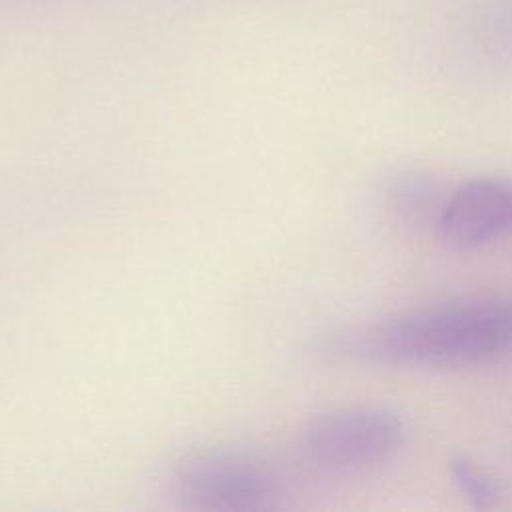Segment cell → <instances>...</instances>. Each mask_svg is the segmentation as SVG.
Segmentation results:
<instances>
[{"label": "cell", "mask_w": 512, "mask_h": 512, "mask_svg": "<svg viewBox=\"0 0 512 512\" xmlns=\"http://www.w3.org/2000/svg\"><path fill=\"white\" fill-rule=\"evenodd\" d=\"M330 354L412 366H458L512 354V300L472 298L414 308L338 334Z\"/></svg>", "instance_id": "1"}, {"label": "cell", "mask_w": 512, "mask_h": 512, "mask_svg": "<svg viewBox=\"0 0 512 512\" xmlns=\"http://www.w3.org/2000/svg\"><path fill=\"white\" fill-rule=\"evenodd\" d=\"M174 500L196 512H262L286 490L278 462L252 446H204L180 454L168 468Z\"/></svg>", "instance_id": "2"}, {"label": "cell", "mask_w": 512, "mask_h": 512, "mask_svg": "<svg viewBox=\"0 0 512 512\" xmlns=\"http://www.w3.org/2000/svg\"><path fill=\"white\" fill-rule=\"evenodd\" d=\"M402 424L372 406L338 408L312 418L296 442L298 458L318 474L364 472L388 460L400 446Z\"/></svg>", "instance_id": "3"}, {"label": "cell", "mask_w": 512, "mask_h": 512, "mask_svg": "<svg viewBox=\"0 0 512 512\" xmlns=\"http://www.w3.org/2000/svg\"><path fill=\"white\" fill-rule=\"evenodd\" d=\"M512 230V178H478L460 186L440 214L448 246L472 250Z\"/></svg>", "instance_id": "4"}, {"label": "cell", "mask_w": 512, "mask_h": 512, "mask_svg": "<svg viewBox=\"0 0 512 512\" xmlns=\"http://www.w3.org/2000/svg\"><path fill=\"white\" fill-rule=\"evenodd\" d=\"M450 474L458 490L470 500L476 508H488L496 500V486L494 482L478 470L472 462L458 456L450 462Z\"/></svg>", "instance_id": "5"}]
</instances>
